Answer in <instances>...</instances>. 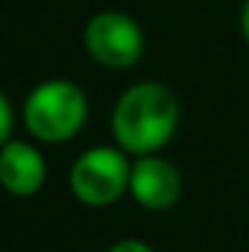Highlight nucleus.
<instances>
[{
  "mask_svg": "<svg viewBox=\"0 0 249 252\" xmlns=\"http://www.w3.org/2000/svg\"><path fill=\"white\" fill-rule=\"evenodd\" d=\"M241 27H244V38L249 41V0L244 3V15H241Z\"/></svg>",
  "mask_w": 249,
  "mask_h": 252,
  "instance_id": "obj_9",
  "label": "nucleus"
},
{
  "mask_svg": "<svg viewBox=\"0 0 249 252\" xmlns=\"http://www.w3.org/2000/svg\"><path fill=\"white\" fill-rule=\"evenodd\" d=\"M12 106H9V100L3 97V91H0V147L12 138Z\"/></svg>",
  "mask_w": 249,
  "mask_h": 252,
  "instance_id": "obj_7",
  "label": "nucleus"
},
{
  "mask_svg": "<svg viewBox=\"0 0 249 252\" xmlns=\"http://www.w3.org/2000/svg\"><path fill=\"white\" fill-rule=\"evenodd\" d=\"M129 190L132 196L150 208V211H164L170 208L179 193H182V176L179 170L158 156H141L132 164V176H129Z\"/></svg>",
  "mask_w": 249,
  "mask_h": 252,
  "instance_id": "obj_5",
  "label": "nucleus"
},
{
  "mask_svg": "<svg viewBox=\"0 0 249 252\" xmlns=\"http://www.w3.org/2000/svg\"><path fill=\"white\" fill-rule=\"evenodd\" d=\"M44 156L27 141H6L0 147V185L15 196H32L44 185Z\"/></svg>",
  "mask_w": 249,
  "mask_h": 252,
  "instance_id": "obj_6",
  "label": "nucleus"
},
{
  "mask_svg": "<svg viewBox=\"0 0 249 252\" xmlns=\"http://www.w3.org/2000/svg\"><path fill=\"white\" fill-rule=\"evenodd\" d=\"M179 124V103L173 91L161 82H138L115 106L112 129L118 144L138 153V156H153L161 150Z\"/></svg>",
  "mask_w": 249,
  "mask_h": 252,
  "instance_id": "obj_1",
  "label": "nucleus"
},
{
  "mask_svg": "<svg viewBox=\"0 0 249 252\" xmlns=\"http://www.w3.org/2000/svg\"><path fill=\"white\" fill-rule=\"evenodd\" d=\"M85 50L94 62L124 70L141 59L144 32L124 12H100L85 27Z\"/></svg>",
  "mask_w": 249,
  "mask_h": 252,
  "instance_id": "obj_4",
  "label": "nucleus"
},
{
  "mask_svg": "<svg viewBox=\"0 0 249 252\" xmlns=\"http://www.w3.org/2000/svg\"><path fill=\"white\" fill-rule=\"evenodd\" d=\"M132 167L121 150L94 147L82 153L70 167V190L85 205H109L129 188Z\"/></svg>",
  "mask_w": 249,
  "mask_h": 252,
  "instance_id": "obj_3",
  "label": "nucleus"
},
{
  "mask_svg": "<svg viewBox=\"0 0 249 252\" xmlns=\"http://www.w3.org/2000/svg\"><path fill=\"white\" fill-rule=\"evenodd\" d=\"M85 118L88 100L82 88L70 79H47L35 85L24 103V124L44 144L73 138L85 126Z\"/></svg>",
  "mask_w": 249,
  "mask_h": 252,
  "instance_id": "obj_2",
  "label": "nucleus"
},
{
  "mask_svg": "<svg viewBox=\"0 0 249 252\" xmlns=\"http://www.w3.org/2000/svg\"><path fill=\"white\" fill-rule=\"evenodd\" d=\"M109 252H153V247H147L144 241H118Z\"/></svg>",
  "mask_w": 249,
  "mask_h": 252,
  "instance_id": "obj_8",
  "label": "nucleus"
}]
</instances>
